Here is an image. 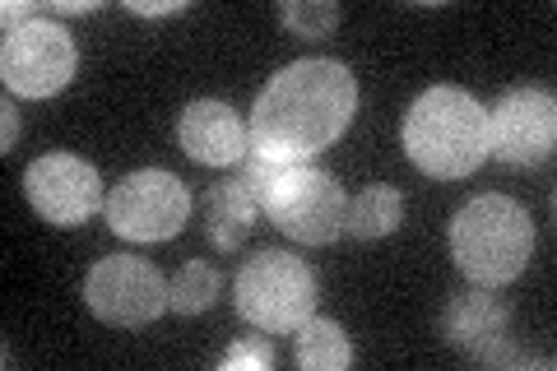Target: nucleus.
Here are the masks:
<instances>
[{
  "mask_svg": "<svg viewBox=\"0 0 557 371\" xmlns=\"http://www.w3.org/2000/svg\"><path fill=\"white\" fill-rule=\"evenodd\" d=\"M358 112V79L339 61H293L265 84L251 108V149L278 163H311L348 131Z\"/></svg>",
  "mask_w": 557,
  "mask_h": 371,
  "instance_id": "f257e3e1",
  "label": "nucleus"
},
{
  "mask_svg": "<svg viewBox=\"0 0 557 371\" xmlns=\"http://www.w3.org/2000/svg\"><path fill=\"white\" fill-rule=\"evenodd\" d=\"M399 145L432 182H460L487 158V108L456 84H437L409 102Z\"/></svg>",
  "mask_w": 557,
  "mask_h": 371,
  "instance_id": "f03ea898",
  "label": "nucleus"
},
{
  "mask_svg": "<svg viewBox=\"0 0 557 371\" xmlns=\"http://www.w3.org/2000/svg\"><path fill=\"white\" fill-rule=\"evenodd\" d=\"M450 256L469 284L502 288L525 274L534 256V219L511 196H474L450 223Z\"/></svg>",
  "mask_w": 557,
  "mask_h": 371,
  "instance_id": "7ed1b4c3",
  "label": "nucleus"
},
{
  "mask_svg": "<svg viewBox=\"0 0 557 371\" xmlns=\"http://www.w3.org/2000/svg\"><path fill=\"white\" fill-rule=\"evenodd\" d=\"M317 270L293 256L278 251V246H265L251 260H242V270L233 279V302L237 316L260 334H293L302 321L317 316Z\"/></svg>",
  "mask_w": 557,
  "mask_h": 371,
  "instance_id": "20e7f679",
  "label": "nucleus"
},
{
  "mask_svg": "<svg viewBox=\"0 0 557 371\" xmlns=\"http://www.w3.org/2000/svg\"><path fill=\"white\" fill-rule=\"evenodd\" d=\"M278 233L302 242V246H330L344 237V219H348V196L339 182L311 163H288L284 176L270 186L265 205H260Z\"/></svg>",
  "mask_w": 557,
  "mask_h": 371,
  "instance_id": "39448f33",
  "label": "nucleus"
},
{
  "mask_svg": "<svg viewBox=\"0 0 557 371\" xmlns=\"http://www.w3.org/2000/svg\"><path fill=\"white\" fill-rule=\"evenodd\" d=\"M102 214L121 242H172L190 219V190L163 168L126 172L112 186Z\"/></svg>",
  "mask_w": 557,
  "mask_h": 371,
  "instance_id": "423d86ee",
  "label": "nucleus"
},
{
  "mask_svg": "<svg viewBox=\"0 0 557 371\" xmlns=\"http://www.w3.org/2000/svg\"><path fill=\"white\" fill-rule=\"evenodd\" d=\"M84 307L116 330L153 325L168 311V279L139 256H102L84 279Z\"/></svg>",
  "mask_w": 557,
  "mask_h": 371,
  "instance_id": "0eeeda50",
  "label": "nucleus"
},
{
  "mask_svg": "<svg viewBox=\"0 0 557 371\" xmlns=\"http://www.w3.org/2000/svg\"><path fill=\"white\" fill-rule=\"evenodd\" d=\"M75 38L57 24V20H33L24 28L5 33V47H0V75L5 88L20 98H57L61 88L75 79Z\"/></svg>",
  "mask_w": 557,
  "mask_h": 371,
  "instance_id": "6e6552de",
  "label": "nucleus"
},
{
  "mask_svg": "<svg viewBox=\"0 0 557 371\" xmlns=\"http://www.w3.org/2000/svg\"><path fill=\"white\" fill-rule=\"evenodd\" d=\"M511 330H516V311L507 307V297H497V288H483V284L450 293V302L442 311V339L479 367L525 362L516 353Z\"/></svg>",
  "mask_w": 557,
  "mask_h": 371,
  "instance_id": "1a4fd4ad",
  "label": "nucleus"
},
{
  "mask_svg": "<svg viewBox=\"0 0 557 371\" xmlns=\"http://www.w3.org/2000/svg\"><path fill=\"white\" fill-rule=\"evenodd\" d=\"M557 145V102L548 88H511L487 112V153H497L511 168H539L548 163Z\"/></svg>",
  "mask_w": 557,
  "mask_h": 371,
  "instance_id": "9d476101",
  "label": "nucleus"
},
{
  "mask_svg": "<svg viewBox=\"0 0 557 371\" xmlns=\"http://www.w3.org/2000/svg\"><path fill=\"white\" fill-rule=\"evenodd\" d=\"M24 196L51 227L89 223L108 200H102V176L94 163L75 153H42L24 172Z\"/></svg>",
  "mask_w": 557,
  "mask_h": 371,
  "instance_id": "9b49d317",
  "label": "nucleus"
},
{
  "mask_svg": "<svg viewBox=\"0 0 557 371\" xmlns=\"http://www.w3.org/2000/svg\"><path fill=\"white\" fill-rule=\"evenodd\" d=\"M177 145L186 158H196L205 168H233L251 149V131L237 116V108L219 98H196L177 121Z\"/></svg>",
  "mask_w": 557,
  "mask_h": 371,
  "instance_id": "f8f14e48",
  "label": "nucleus"
},
{
  "mask_svg": "<svg viewBox=\"0 0 557 371\" xmlns=\"http://www.w3.org/2000/svg\"><path fill=\"white\" fill-rule=\"evenodd\" d=\"M260 219V205L251 200V190L242 182H219L205 196V233L219 251H237L251 237V227Z\"/></svg>",
  "mask_w": 557,
  "mask_h": 371,
  "instance_id": "ddd939ff",
  "label": "nucleus"
},
{
  "mask_svg": "<svg viewBox=\"0 0 557 371\" xmlns=\"http://www.w3.org/2000/svg\"><path fill=\"white\" fill-rule=\"evenodd\" d=\"M399 219H405V196H399L395 186H368L354 196V205H348L344 233L354 242H381V237L395 233Z\"/></svg>",
  "mask_w": 557,
  "mask_h": 371,
  "instance_id": "4468645a",
  "label": "nucleus"
},
{
  "mask_svg": "<svg viewBox=\"0 0 557 371\" xmlns=\"http://www.w3.org/2000/svg\"><path fill=\"white\" fill-rule=\"evenodd\" d=\"M298 344H293V358H298L302 371H344L354 362V344L339 321H325V316H311L298 330Z\"/></svg>",
  "mask_w": 557,
  "mask_h": 371,
  "instance_id": "2eb2a0df",
  "label": "nucleus"
},
{
  "mask_svg": "<svg viewBox=\"0 0 557 371\" xmlns=\"http://www.w3.org/2000/svg\"><path fill=\"white\" fill-rule=\"evenodd\" d=\"M219 288H223V279L214 264H205V260H186L177 274H172V284H168V307L177 311V316H200L219 302Z\"/></svg>",
  "mask_w": 557,
  "mask_h": 371,
  "instance_id": "dca6fc26",
  "label": "nucleus"
},
{
  "mask_svg": "<svg viewBox=\"0 0 557 371\" xmlns=\"http://www.w3.org/2000/svg\"><path fill=\"white\" fill-rule=\"evenodd\" d=\"M274 14H278V24H284L293 38H302V42H321V38H330V33L339 28V5L335 0H284Z\"/></svg>",
  "mask_w": 557,
  "mask_h": 371,
  "instance_id": "f3484780",
  "label": "nucleus"
},
{
  "mask_svg": "<svg viewBox=\"0 0 557 371\" xmlns=\"http://www.w3.org/2000/svg\"><path fill=\"white\" fill-rule=\"evenodd\" d=\"M223 371H270L274 367V348L265 339H237L228 353L219 358Z\"/></svg>",
  "mask_w": 557,
  "mask_h": 371,
  "instance_id": "a211bd4d",
  "label": "nucleus"
},
{
  "mask_svg": "<svg viewBox=\"0 0 557 371\" xmlns=\"http://www.w3.org/2000/svg\"><path fill=\"white\" fill-rule=\"evenodd\" d=\"M131 14H145V20H163V14H182L186 0H168V5H145V0H126Z\"/></svg>",
  "mask_w": 557,
  "mask_h": 371,
  "instance_id": "6ab92c4d",
  "label": "nucleus"
},
{
  "mask_svg": "<svg viewBox=\"0 0 557 371\" xmlns=\"http://www.w3.org/2000/svg\"><path fill=\"white\" fill-rule=\"evenodd\" d=\"M47 10L57 14V20H61V14L70 20V14H94V10H98V0H51Z\"/></svg>",
  "mask_w": 557,
  "mask_h": 371,
  "instance_id": "aec40b11",
  "label": "nucleus"
},
{
  "mask_svg": "<svg viewBox=\"0 0 557 371\" xmlns=\"http://www.w3.org/2000/svg\"><path fill=\"white\" fill-rule=\"evenodd\" d=\"M0 112H5V139H0V153H10V149H14V135H20V112H14L10 102H5Z\"/></svg>",
  "mask_w": 557,
  "mask_h": 371,
  "instance_id": "412c9836",
  "label": "nucleus"
}]
</instances>
